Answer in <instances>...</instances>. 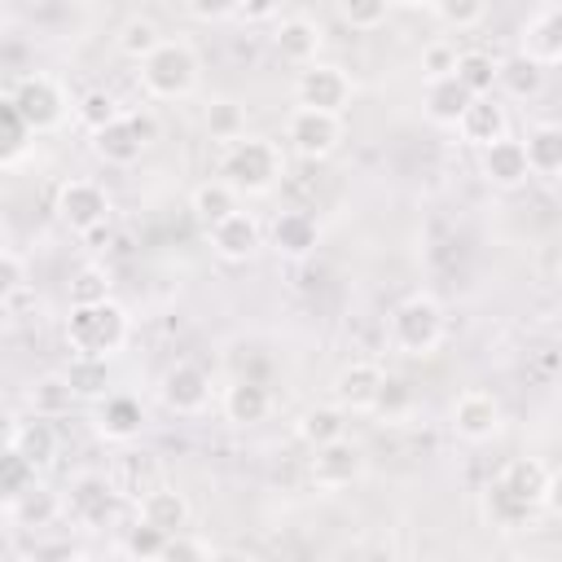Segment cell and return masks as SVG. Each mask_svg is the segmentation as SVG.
<instances>
[{"instance_id":"1","label":"cell","mask_w":562,"mask_h":562,"mask_svg":"<svg viewBox=\"0 0 562 562\" xmlns=\"http://www.w3.org/2000/svg\"><path fill=\"white\" fill-rule=\"evenodd\" d=\"M285 176V158H281V145L272 136H259V132H246L237 136L233 145H224V158H220V180L237 193V198H268Z\"/></svg>"},{"instance_id":"2","label":"cell","mask_w":562,"mask_h":562,"mask_svg":"<svg viewBox=\"0 0 562 562\" xmlns=\"http://www.w3.org/2000/svg\"><path fill=\"white\" fill-rule=\"evenodd\" d=\"M61 338L70 347V356H83V360H114L127 338H132V316L123 303L105 299V303H88V307H70L66 312V325H61Z\"/></svg>"},{"instance_id":"3","label":"cell","mask_w":562,"mask_h":562,"mask_svg":"<svg viewBox=\"0 0 562 562\" xmlns=\"http://www.w3.org/2000/svg\"><path fill=\"white\" fill-rule=\"evenodd\" d=\"M140 88L154 101H184L193 97L198 79H202V61L193 53L189 40H162L145 61H140Z\"/></svg>"},{"instance_id":"4","label":"cell","mask_w":562,"mask_h":562,"mask_svg":"<svg viewBox=\"0 0 562 562\" xmlns=\"http://www.w3.org/2000/svg\"><path fill=\"white\" fill-rule=\"evenodd\" d=\"M386 334H391V347L400 356H435L443 334H448V321H443V307L430 299V294H408L391 307L386 316Z\"/></svg>"},{"instance_id":"5","label":"cell","mask_w":562,"mask_h":562,"mask_svg":"<svg viewBox=\"0 0 562 562\" xmlns=\"http://www.w3.org/2000/svg\"><path fill=\"white\" fill-rule=\"evenodd\" d=\"M9 105L18 110V119H22V127H26L31 136L57 132V127L66 123V110H70L66 88H61L53 75H44V70L22 75V79L13 83V92H9Z\"/></svg>"},{"instance_id":"6","label":"cell","mask_w":562,"mask_h":562,"mask_svg":"<svg viewBox=\"0 0 562 562\" xmlns=\"http://www.w3.org/2000/svg\"><path fill=\"white\" fill-rule=\"evenodd\" d=\"M351 97H356V83L338 61H312L294 75V105H303V110H321V114L342 119Z\"/></svg>"},{"instance_id":"7","label":"cell","mask_w":562,"mask_h":562,"mask_svg":"<svg viewBox=\"0 0 562 562\" xmlns=\"http://www.w3.org/2000/svg\"><path fill=\"white\" fill-rule=\"evenodd\" d=\"M53 211H57V220H61L70 233L92 237V233H101V228L110 224L114 202H110L105 184L75 176V180H61V184H57V202H53Z\"/></svg>"},{"instance_id":"8","label":"cell","mask_w":562,"mask_h":562,"mask_svg":"<svg viewBox=\"0 0 562 562\" xmlns=\"http://www.w3.org/2000/svg\"><path fill=\"white\" fill-rule=\"evenodd\" d=\"M285 145L307 158V162H325L338 154L342 145V119L338 114H321V110H303L294 105L290 119H285Z\"/></svg>"},{"instance_id":"9","label":"cell","mask_w":562,"mask_h":562,"mask_svg":"<svg viewBox=\"0 0 562 562\" xmlns=\"http://www.w3.org/2000/svg\"><path fill=\"white\" fill-rule=\"evenodd\" d=\"M501 422H505L501 400H496L492 391H483V386L461 391V395L452 400V408H448V426H452V435L465 439V443H487V439H496V435H501Z\"/></svg>"},{"instance_id":"10","label":"cell","mask_w":562,"mask_h":562,"mask_svg":"<svg viewBox=\"0 0 562 562\" xmlns=\"http://www.w3.org/2000/svg\"><path fill=\"white\" fill-rule=\"evenodd\" d=\"M514 53L536 61L540 70H553L562 61V4L558 0L527 13V22L518 26V48Z\"/></svg>"},{"instance_id":"11","label":"cell","mask_w":562,"mask_h":562,"mask_svg":"<svg viewBox=\"0 0 562 562\" xmlns=\"http://www.w3.org/2000/svg\"><path fill=\"white\" fill-rule=\"evenodd\" d=\"M158 400H162V408L176 413V417L202 413V408L211 404V378H206V369L193 364V360L167 364L162 378H158Z\"/></svg>"},{"instance_id":"12","label":"cell","mask_w":562,"mask_h":562,"mask_svg":"<svg viewBox=\"0 0 562 562\" xmlns=\"http://www.w3.org/2000/svg\"><path fill=\"white\" fill-rule=\"evenodd\" d=\"M382 378H386L382 364H373V360H351V364H342V369L334 373V382H329V404L342 408L347 417H351V413H373L378 391H382Z\"/></svg>"},{"instance_id":"13","label":"cell","mask_w":562,"mask_h":562,"mask_svg":"<svg viewBox=\"0 0 562 562\" xmlns=\"http://www.w3.org/2000/svg\"><path fill=\"white\" fill-rule=\"evenodd\" d=\"M307 474H312V487L342 492V487L360 483V474H364V448L356 439H334V443H325V448L312 452Z\"/></svg>"},{"instance_id":"14","label":"cell","mask_w":562,"mask_h":562,"mask_svg":"<svg viewBox=\"0 0 562 562\" xmlns=\"http://www.w3.org/2000/svg\"><path fill=\"white\" fill-rule=\"evenodd\" d=\"M114 509H119V492L110 487L105 474H79L61 496V518L79 527H101L105 518H114Z\"/></svg>"},{"instance_id":"15","label":"cell","mask_w":562,"mask_h":562,"mask_svg":"<svg viewBox=\"0 0 562 562\" xmlns=\"http://www.w3.org/2000/svg\"><path fill=\"white\" fill-rule=\"evenodd\" d=\"M206 241L224 263H250L263 250V224L250 211H233L228 220L206 228Z\"/></svg>"},{"instance_id":"16","label":"cell","mask_w":562,"mask_h":562,"mask_svg":"<svg viewBox=\"0 0 562 562\" xmlns=\"http://www.w3.org/2000/svg\"><path fill=\"white\" fill-rule=\"evenodd\" d=\"M145 149H149V127H140V119H132V114H119L110 127L92 132V154L105 167H132V162H140Z\"/></svg>"},{"instance_id":"17","label":"cell","mask_w":562,"mask_h":562,"mask_svg":"<svg viewBox=\"0 0 562 562\" xmlns=\"http://www.w3.org/2000/svg\"><path fill=\"white\" fill-rule=\"evenodd\" d=\"M496 483H501L509 496H518L522 505H531V509L553 505V470H549L544 461H536V457H509V461L501 465Z\"/></svg>"},{"instance_id":"18","label":"cell","mask_w":562,"mask_h":562,"mask_svg":"<svg viewBox=\"0 0 562 562\" xmlns=\"http://www.w3.org/2000/svg\"><path fill=\"white\" fill-rule=\"evenodd\" d=\"M263 246H272L281 259H294V263H299V259L316 255V246H321V224H316L312 211H281V215L272 220Z\"/></svg>"},{"instance_id":"19","label":"cell","mask_w":562,"mask_h":562,"mask_svg":"<svg viewBox=\"0 0 562 562\" xmlns=\"http://www.w3.org/2000/svg\"><path fill=\"white\" fill-rule=\"evenodd\" d=\"M92 426H97V435H101L105 443H132V439H140V430H145V408H140L136 395L110 391L105 400H97Z\"/></svg>"},{"instance_id":"20","label":"cell","mask_w":562,"mask_h":562,"mask_svg":"<svg viewBox=\"0 0 562 562\" xmlns=\"http://www.w3.org/2000/svg\"><path fill=\"white\" fill-rule=\"evenodd\" d=\"M272 44H277V53L290 61V66H312V61H321V44H325V35H321V22H312L307 13H285V18H277V26H272Z\"/></svg>"},{"instance_id":"21","label":"cell","mask_w":562,"mask_h":562,"mask_svg":"<svg viewBox=\"0 0 562 562\" xmlns=\"http://www.w3.org/2000/svg\"><path fill=\"white\" fill-rule=\"evenodd\" d=\"M136 518H140L145 527L162 531V536H176V531H184V527H189L193 505H189V496H184L180 487L154 483V487H149V492L136 501Z\"/></svg>"},{"instance_id":"22","label":"cell","mask_w":562,"mask_h":562,"mask_svg":"<svg viewBox=\"0 0 562 562\" xmlns=\"http://www.w3.org/2000/svg\"><path fill=\"white\" fill-rule=\"evenodd\" d=\"M457 136L474 149H487L492 140H505L509 136V110L501 97H474L465 105V114L457 119Z\"/></svg>"},{"instance_id":"23","label":"cell","mask_w":562,"mask_h":562,"mask_svg":"<svg viewBox=\"0 0 562 562\" xmlns=\"http://www.w3.org/2000/svg\"><path fill=\"white\" fill-rule=\"evenodd\" d=\"M479 176L492 184V189H522L531 180L527 171V158H522V140L505 136V140H492L487 149H479Z\"/></svg>"},{"instance_id":"24","label":"cell","mask_w":562,"mask_h":562,"mask_svg":"<svg viewBox=\"0 0 562 562\" xmlns=\"http://www.w3.org/2000/svg\"><path fill=\"white\" fill-rule=\"evenodd\" d=\"M220 413H224L228 426H241V430H246V426L268 422V413H272V395H268L263 382H255V378H237V382L224 386V395H220Z\"/></svg>"},{"instance_id":"25","label":"cell","mask_w":562,"mask_h":562,"mask_svg":"<svg viewBox=\"0 0 562 562\" xmlns=\"http://www.w3.org/2000/svg\"><path fill=\"white\" fill-rule=\"evenodd\" d=\"M75 404H79V400H75V391H70V382H66L61 369H48V373H40V378L26 386V408H31V417H40V422H57V417H66Z\"/></svg>"},{"instance_id":"26","label":"cell","mask_w":562,"mask_h":562,"mask_svg":"<svg viewBox=\"0 0 562 562\" xmlns=\"http://www.w3.org/2000/svg\"><path fill=\"white\" fill-rule=\"evenodd\" d=\"M522 158H527V171H531V176L558 180V171H562V127H558V123H536V127H527V136H522Z\"/></svg>"},{"instance_id":"27","label":"cell","mask_w":562,"mask_h":562,"mask_svg":"<svg viewBox=\"0 0 562 562\" xmlns=\"http://www.w3.org/2000/svg\"><path fill=\"white\" fill-rule=\"evenodd\" d=\"M544 75L536 61L509 53V57H496V92L509 97V101H536L544 92Z\"/></svg>"},{"instance_id":"28","label":"cell","mask_w":562,"mask_h":562,"mask_svg":"<svg viewBox=\"0 0 562 562\" xmlns=\"http://www.w3.org/2000/svg\"><path fill=\"white\" fill-rule=\"evenodd\" d=\"M474 97L448 75V79H430L426 88H422V110H426V119L435 123V127H457V119L465 114V105H470Z\"/></svg>"},{"instance_id":"29","label":"cell","mask_w":562,"mask_h":562,"mask_svg":"<svg viewBox=\"0 0 562 562\" xmlns=\"http://www.w3.org/2000/svg\"><path fill=\"white\" fill-rule=\"evenodd\" d=\"M13 457H22L35 474L40 470H48L53 461H57V430H53V422H40V417H31V422H18V435H13Z\"/></svg>"},{"instance_id":"30","label":"cell","mask_w":562,"mask_h":562,"mask_svg":"<svg viewBox=\"0 0 562 562\" xmlns=\"http://www.w3.org/2000/svg\"><path fill=\"white\" fill-rule=\"evenodd\" d=\"M294 435L316 452V448H325V443H334V439H347V413L334 408V404H312V408L299 413Z\"/></svg>"},{"instance_id":"31","label":"cell","mask_w":562,"mask_h":562,"mask_svg":"<svg viewBox=\"0 0 562 562\" xmlns=\"http://www.w3.org/2000/svg\"><path fill=\"white\" fill-rule=\"evenodd\" d=\"M189 211H193V220H198L202 228H215L220 220H228L233 211H241V198L215 176V180H202V184L189 193Z\"/></svg>"},{"instance_id":"32","label":"cell","mask_w":562,"mask_h":562,"mask_svg":"<svg viewBox=\"0 0 562 562\" xmlns=\"http://www.w3.org/2000/svg\"><path fill=\"white\" fill-rule=\"evenodd\" d=\"M452 79L470 97H496V57L483 48H461L452 61Z\"/></svg>"},{"instance_id":"33","label":"cell","mask_w":562,"mask_h":562,"mask_svg":"<svg viewBox=\"0 0 562 562\" xmlns=\"http://www.w3.org/2000/svg\"><path fill=\"white\" fill-rule=\"evenodd\" d=\"M483 518L496 527V531H522L531 518H536V509L531 505H522L518 496H509L496 479L483 487Z\"/></svg>"},{"instance_id":"34","label":"cell","mask_w":562,"mask_h":562,"mask_svg":"<svg viewBox=\"0 0 562 562\" xmlns=\"http://www.w3.org/2000/svg\"><path fill=\"white\" fill-rule=\"evenodd\" d=\"M162 40H167V35H162V31H158V22H154V18H145V13H132V18L119 26V35H114L119 53H123V57H132L136 66H140V61H145Z\"/></svg>"},{"instance_id":"35","label":"cell","mask_w":562,"mask_h":562,"mask_svg":"<svg viewBox=\"0 0 562 562\" xmlns=\"http://www.w3.org/2000/svg\"><path fill=\"white\" fill-rule=\"evenodd\" d=\"M75 400H105L110 395V360H83V356H70V364L61 369Z\"/></svg>"},{"instance_id":"36","label":"cell","mask_w":562,"mask_h":562,"mask_svg":"<svg viewBox=\"0 0 562 562\" xmlns=\"http://www.w3.org/2000/svg\"><path fill=\"white\" fill-rule=\"evenodd\" d=\"M70 114H75V123L92 136V132H101V127H110L123 110H119V101L105 92V88H88V92H79L75 101H70Z\"/></svg>"},{"instance_id":"37","label":"cell","mask_w":562,"mask_h":562,"mask_svg":"<svg viewBox=\"0 0 562 562\" xmlns=\"http://www.w3.org/2000/svg\"><path fill=\"white\" fill-rule=\"evenodd\" d=\"M53 518H61V496L48 487H26L22 496H13V522L18 527H48Z\"/></svg>"},{"instance_id":"38","label":"cell","mask_w":562,"mask_h":562,"mask_svg":"<svg viewBox=\"0 0 562 562\" xmlns=\"http://www.w3.org/2000/svg\"><path fill=\"white\" fill-rule=\"evenodd\" d=\"M439 26H448V31H470V26H479L483 18H487V4L483 0H430V4H422Z\"/></svg>"},{"instance_id":"39","label":"cell","mask_w":562,"mask_h":562,"mask_svg":"<svg viewBox=\"0 0 562 562\" xmlns=\"http://www.w3.org/2000/svg\"><path fill=\"white\" fill-rule=\"evenodd\" d=\"M202 123H206L211 140H220V145H233L237 136H246V114H241V105H237V101H228V97L211 101V105H206V114H202Z\"/></svg>"},{"instance_id":"40","label":"cell","mask_w":562,"mask_h":562,"mask_svg":"<svg viewBox=\"0 0 562 562\" xmlns=\"http://www.w3.org/2000/svg\"><path fill=\"white\" fill-rule=\"evenodd\" d=\"M110 294V268L105 263H83L70 277V307H88V303H105Z\"/></svg>"},{"instance_id":"41","label":"cell","mask_w":562,"mask_h":562,"mask_svg":"<svg viewBox=\"0 0 562 562\" xmlns=\"http://www.w3.org/2000/svg\"><path fill=\"white\" fill-rule=\"evenodd\" d=\"M334 13H338L342 26L369 35V31H378V26L391 18V4H386V0H338Z\"/></svg>"},{"instance_id":"42","label":"cell","mask_w":562,"mask_h":562,"mask_svg":"<svg viewBox=\"0 0 562 562\" xmlns=\"http://www.w3.org/2000/svg\"><path fill=\"white\" fill-rule=\"evenodd\" d=\"M26 145H31V132L22 127V119H18V110L9 105V97H0V167L18 162V158L26 154Z\"/></svg>"},{"instance_id":"43","label":"cell","mask_w":562,"mask_h":562,"mask_svg":"<svg viewBox=\"0 0 562 562\" xmlns=\"http://www.w3.org/2000/svg\"><path fill=\"white\" fill-rule=\"evenodd\" d=\"M162 544H167V536L162 531H154V527H145L140 518L127 527V536H123V553H127V562H154L158 553H162Z\"/></svg>"},{"instance_id":"44","label":"cell","mask_w":562,"mask_h":562,"mask_svg":"<svg viewBox=\"0 0 562 562\" xmlns=\"http://www.w3.org/2000/svg\"><path fill=\"white\" fill-rule=\"evenodd\" d=\"M154 562H215V558H211V549L198 536L176 531V536H167V544H162V553Z\"/></svg>"},{"instance_id":"45","label":"cell","mask_w":562,"mask_h":562,"mask_svg":"<svg viewBox=\"0 0 562 562\" xmlns=\"http://www.w3.org/2000/svg\"><path fill=\"white\" fill-rule=\"evenodd\" d=\"M26 487H35V470L22 461V457H13V452H4L0 457V496H22Z\"/></svg>"},{"instance_id":"46","label":"cell","mask_w":562,"mask_h":562,"mask_svg":"<svg viewBox=\"0 0 562 562\" xmlns=\"http://www.w3.org/2000/svg\"><path fill=\"white\" fill-rule=\"evenodd\" d=\"M408 404H413V386H408L404 378L386 373V378H382V391H378V404H373V413H382V417H400Z\"/></svg>"},{"instance_id":"47","label":"cell","mask_w":562,"mask_h":562,"mask_svg":"<svg viewBox=\"0 0 562 562\" xmlns=\"http://www.w3.org/2000/svg\"><path fill=\"white\" fill-rule=\"evenodd\" d=\"M452 61H457V48L452 44H426L422 48V79L430 83V79H448L452 75Z\"/></svg>"},{"instance_id":"48","label":"cell","mask_w":562,"mask_h":562,"mask_svg":"<svg viewBox=\"0 0 562 562\" xmlns=\"http://www.w3.org/2000/svg\"><path fill=\"white\" fill-rule=\"evenodd\" d=\"M22 290H26V263L9 250V255H0V299L13 303V294H22Z\"/></svg>"},{"instance_id":"49","label":"cell","mask_w":562,"mask_h":562,"mask_svg":"<svg viewBox=\"0 0 562 562\" xmlns=\"http://www.w3.org/2000/svg\"><path fill=\"white\" fill-rule=\"evenodd\" d=\"M26 562H83V553H79V544H75V540L53 536V540H40V544L31 549V558H26Z\"/></svg>"},{"instance_id":"50","label":"cell","mask_w":562,"mask_h":562,"mask_svg":"<svg viewBox=\"0 0 562 562\" xmlns=\"http://www.w3.org/2000/svg\"><path fill=\"white\" fill-rule=\"evenodd\" d=\"M233 18H241V22H272V18H281V9L277 4H233Z\"/></svg>"},{"instance_id":"51","label":"cell","mask_w":562,"mask_h":562,"mask_svg":"<svg viewBox=\"0 0 562 562\" xmlns=\"http://www.w3.org/2000/svg\"><path fill=\"white\" fill-rule=\"evenodd\" d=\"M184 13L189 18H202V22H220V18H233V4H198V0H189Z\"/></svg>"},{"instance_id":"52","label":"cell","mask_w":562,"mask_h":562,"mask_svg":"<svg viewBox=\"0 0 562 562\" xmlns=\"http://www.w3.org/2000/svg\"><path fill=\"white\" fill-rule=\"evenodd\" d=\"M13 435H18V417L0 408V457H4V452H13Z\"/></svg>"},{"instance_id":"53","label":"cell","mask_w":562,"mask_h":562,"mask_svg":"<svg viewBox=\"0 0 562 562\" xmlns=\"http://www.w3.org/2000/svg\"><path fill=\"white\" fill-rule=\"evenodd\" d=\"M9 246H13V233H9V220L0 215V255H9Z\"/></svg>"},{"instance_id":"54","label":"cell","mask_w":562,"mask_h":562,"mask_svg":"<svg viewBox=\"0 0 562 562\" xmlns=\"http://www.w3.org/2000/svg\"><path fill=\"white\" fill-rule=\"evenodd\" d=\"M9 325H13V307L0 299V334H9Z\"/></svg>"},{"instance_id":"55","label":"cell","mask_w":562,"mask_h":562,"mask_svg":"<svg viewBox=\"0 0 562 562\" xmlns=\"http://www.w3.org/2000/svg\"><path fill=\"white\" fill-rule=\"evenodd\" d=\"M505 562H549L544 553H514V558H505Z\"/></svg>"}]
</instances>
